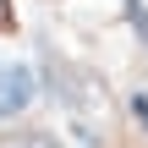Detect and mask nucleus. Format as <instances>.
I'll use <instances>...</instances> for the list:
<instances>
[{"label": "nucleus", "mask_w": 148, "mask_h": 148, "mask_svg": "<svg viewBox=\"0 0 148 148\" xmlns=\"http://www.w3.org/2000/svg\"><path fill=\"white\" fill-rule=\"evenodd\" d=\"M27 99H33V77L22 66H0V121L27 110Z\"/></svg>", "instance_id": "1"}, {"label": "nucleus", "mask_w": 148, "mask_h": 148, "mask_svg": "<svg viewBox=\"0 0 148 148\" xmlns=\"http://www.w3.org/2000/svg\"><path fill=\"white\" fill-rule=\"evenodd\" d=\"M0 148H55L49 137H11V143H0Z\"/></svg>", "instance_id": "2"}, {"label": "nucleus", "mask_w": 148, "mask_h": 148, "mask_svg": "<svg viewBox=\"0 0 148 148\" xmlns=\"http://www.w3.org/2000/svg\"><path fill=\"white\" fill-rule=\"evenodd\" d=\"M132 110L143 115V126H148V99H132Z\"/></svg>", "instance_id": "3"}, {"label": "nucleus", "mask_w": 148, "mask_h": 148, "mask_svg": "<svg viewBox=\"0 0 148 148\" xmlns=\"http://www.w3.org/2000/svg\"><path fill=\"white\" fill-rule=\"evenodd\" d=\"M0 5H5V0H0Z\"/></svg>", "instance_id": "4"}]
</instances>
